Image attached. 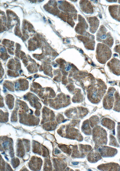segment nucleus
<instances>
[{
	"label": "nucleus",
	"mask_w": 120,
	"mask_h": 171,
	"mask_svg": "<svg viewBox=\"0 0 120 171\" xmlns=\"http://www.w3.org/2000/svg\"><path fill=\"white\" fill-rule=\"evenodd\" d=\"M117 137L118 142L120 143V125H119L117 127Z\"/></svg>",
	"instance_id": "22"
},
{
	"label": "nucleus",
	"mask_w": 120,
	"mask_h": 171,
	"mask_svg": "<svg viewBox=\"0 0 120 171\" xmlns=\"http://www.w3.org/2000/svg\"><path fill=\"white\" fill-rule=\"evenodd\" d=\"M98 151L101 156L104 158L113 157L117 152L116 148L104 146L99 147Z\"/></svg>",
	"instance_id": "7"
},
{
	"label": "nucleus",
	"mask_w": 120,
	"mask_h": 171,
	"mask_svg": "<svg viewBox=\"0 0 120 171\" xmlns=\"http://www.w3.org/2000/svg\"><path fill=\"white\" fill-rule=\"evenodd\" d=\"M87 158L90 163H95L101 159V156L100 153L95 150H91L88 153Z\"/></svg>",
	"instance_id": "14"
},
{
	"label": "nucleus",
	"mask_w": 120,
	"mask_h": 171,
	"mask_svg": "<svg viewBox=\"0 0 120 171\" xmlns=\"http://www.w3.org/2000/svg\"><path fill=\"white\" fill-rule=\"evenodd\" d=\"M96 52L98 60L103 64L105 63L111 56V51L109 46L100 43L97 44Z\"/></svg>",
	"instance_id": "2"
},
{
	"label": "nucleus",
	"mask_w": 120,
	"mask_h": 171,
	"mask_svg": "<svg viewBox=\"0 0 120 171\" xmlns=\"http://www.w3.org/2000/svg\"><path fill=\"white\" fill-rule=\"evenodd\" d=\"M108 10L112 17L120 22V5L114 4L110 6Z\"/></svg>",
	"instance_id": "10"
},
{
	"label": "nucleus",
	"mask_w": 120,
	"mask_h": 171,
	"mask_svg": "<svg viewBox=\"0 0 120 171\" xmlns=\"http://www.w3.org/2000/svg\"><path fill=\"white\" fill-rule=\"evenodd\" d=\"M5 158L7 160H8V159L5 156Z\"/></svg>",
	"instance_id": "32"
},
{
	"label": "nucleus",
	"mask_w": 120,
	"mask_h": 171,
	"mask_svg": "<svg viewBox=\"0 0 120 171\" xmlns=\"http://www.w3.org/2000/svg\"><path fill=\"white\" fill-rule=\"evenodd\" d=\"M90 26V31L92 33L96 32L99 25V20L95 16L89 17L87 18Z\"/></svg>",
	"instance_id": "13"
},
{
	"label": "nucleus",
	"mask_w": 120,
	"mask_h": 171,
	"mask_svg": "<svg viewBox=\"0 0 120 171\" xmlns=\"http://www.w3.org/2000/svg\"><path fill=\"white\" fill-rule=\"evenodd\" d=\"M107 31L104 26H101L96 34V39L98 41L102 42L111 47L113 43V39L110 33L107 32Z\"/></svg>",
	"instance_id": "3"
},
{
	"label": "nucleus",
	"mask_w": 120,
	"mask_h": 171,
	"mask_svg": "<svg viewBox=\"0 0 120 171\" xmlns=\"http://www.w3.org/2000/svg\"><path fill=\"white\" fill-rule=\"evenodd\" d=\"M118 1V3L120 4V0H119Z\"/></svg>",
	"instance_id": "33"
},
{
	"label": "nucleus",
	"mask_w": 120,
	"mask_h": 171,
	"mask_svg": "<svg viewBox=\"0 0 120 171\" xmlns=\"http://www.w3.org/2000/svg\"><path fill=\"white\" fill-rule=\"evenodd\" d=\"M57 64H55L54 65V67H56L57 66Z\"/></svg>",
	"instance_id": "30"
},
{
	"label": "nucleus",
	"mask_w": 120,
	"mask_h": 171,
	"mask_svg": "<svg viewBox=\"0 0 120 171\" xmlns=\"http://www.w3.org/2000/svg\"><path fill=\"white\" fill-rule=\"evenodd\" d=\"M0 50L2 52H3L4 51V49L3 48H1Z\"/></svg>",
	"instance_id": "27"
},
{
	"label": "nucleus",
	"mask_w": 120,
	"mask_h": 171,
	"mask_svg": "<svg viewBox=\"0 0 120 171\" xmlns=\"http://www.w3.org/2000/svg\"></svg>",
	"instance_id": "34"
},
{
	"label": "nucleus",
	"mask_w": 120,
	"mask_h": 171,
	"mask_svg": "<svg viewBox=\"0 0 120 171\" xmlns=\"http://www.w3.org/2000/svg\"><path fill=\"white\" fill-rule=\"evenodd\" d=\"M116 101L115 102L114 106V110L115 111L120 112V102L119 100V97L118 95H116Z\"/></svg>",
	"instance_id": "20"
},
{
	"label": "nucleus",
	"mask_w": 120,
	"mask_h": 171,
	"mask_svg": "<svg viewBox=\"0 0 120 171\" xmlns=\"http://www.w3.org/2000/svg\"><path fill=\"white\" fill-rule=\"evenodd\" d=\"M92 138L95 144V149L107 143V133L106 130L100 126H95L92 130Z\"/></svg>",
	"instance_id": "1"
},
{
	"label": "nucleus",
	"mask_w": 120,
	"mask_h": 171,
	"mask_svg": "<svg viewBox=\"0 0 120 171\" xmlns=\"http://www.w3.org/2000/svg\"><path fill=\"white\" fill-rule=\"evenodd\" d=\"M89 121L90 125L93 128L97 125L99 119L97 116H93L90 118Z\"/></svg>",
	"instance_id": "18"
},
{
	"label": "nucleus",
	"mask_w": 120,
	"mask_h": 171,
	"mask_svg": "<svg viewBox=\"0 0 120 171\" xmlns=\"http://www.w3.org/2000/svg\"><path fill=\"white\" fill-rule=\"evenodd\" d=\"M71 157L73 158H83L91 150L90 145L79 144L72 146Z\"/></svg>",
	"instance_id": "4"
},
{
	"label": "nucleus",
	"mask_w": 120,
	"mask_h": 171,
	"mask_svg": "<svg viewBox=\"0 0 120 171\" xmlns=\"http://www.w3.org/2000/svg\"><path fill=\"white\" fill-rule=\"evenodd\" d=\"M89 124L90 122L88 120H86L83 122L82 125V131L86 135H89L92 134V130Z\"/></svg>",
	"instance_id": "17"
},
{
	"label": "nucleus",
	"mask_w": 120,
	"mask_h": 171,
	"mask_svg": "<svg viewBox=\"0 0 120 171\" xmlns=\"http://www.w3.org/2000/svg\"><path fill=\"white\" fill-rule=\"evenodd\" d=\"M79 3L80 8L83 12L87 14L93 13V7L90 2L88 0H81Z\"/></svg>",
	"instance_id": "11"
},
{
	"label": "nucleus",
	"mask_w": 120,
	"mask_h": 171,
	"mask_svg": "<svg viewBox=\"0 0 120 171\" xmlns=\"http://www.w3.org/2000/svg\"><path fill=\"white\" fill-rule=\"evenodd\" d=\"M113 72L118 75H120V61L114 58L112 59L108 63Z\"/></svg>",
	"instance_id": "12"
},
{
	"label": "nucleus",
	"mask_w": 120,
	"mask_h": 171,
	"mask_svg": "<svg viewBox=\"0 0 120 171\" xmlns=\"http://www.w3.org/2000/svg\"><path fill=\"white\" fill-rule=\"evenodd\" d=\"M113 92H111L108 95L110 98H106V100H104L103 102L104 106L106 109H110L113 106V103L114 101V98L112 97L113 96Z\"/></svg>",
	"instance_id": "16"
},
{
	"label": "nucleus",
	"mask_w": 120,
	"mask_h": 171,
	"mask_svg": "<svg viewBox=\"0 0 120 171\" xmlns=\"http://www.w3.org/2000/svg\"><path fill=\"white\" fill-rule=\"evenodd\" d=\"M97 168L102 171H119L120 167L117 163H110L101 164L98 166Z\"/></svg>",
	"instance_id": "9"
},
{
	"label": "nucleus",
	"mask_w": 120,
	"mask_h": 171,
	"mask_svg": "<svg viewBox=\"0 0 120 171\" xmlns=\"http://www.w3.org/2000/svg\"><path fill=\"white\" fill-rule=\"evenodd\" d=\"M114 51L119 53L120 58V44L116 46L114 48Z\"/></svg>",
	"instance_id": "23"
},
{
	"label": "nucleus",
	"mask_w": 120,
	"mask_h": 171,
	"mask_svg": "<svg viewBox=\"0 0 120 171\" xmlns=\"http://www.w3.org/2000/svg\"><path fill=\"white\" fill-rule=\"evenodd\" d=\"M79 22L75 27L76 32L80 35H83L86 32V30L88 27V25L85 19L81 15L79 14Z\"/></svg>",
	"instance_id": "8"
},
{
	"label": "nucleus",
	"mask_w": 120,
	"mask_h": 171,
	"mask_svg": "<svg viewBox=\"0 0 120 171\" xmlns=\"http://www.w3.org/2000/svg\"><path fill=\"white\" fill-rule=\"evenodd\" d=\"M101 124L103 126L109 130H112L115 128V123L114 122L108 118H103L101 121Z\"/></svg>",
	"instance_id": "15"
},
{
	"label": "nucleus",
	"mask_w": 120,
	"mask_h": 171,
	"mask_svg": "<svg viewBox=\"0 0 120 171\" xmlns=\"http://www.w3.org/2000/svg\"><path fill=\"white\" fill-rule=\"evenodd\" d=\"M48 21H49V23H50V24H52V22H51V21H50V20L48 19Z\"/></svg>",
	"instance_id": "29"
},
{
	"label": "nucleus",
	"mask_w": 120,
	"mask_h": 171,
	"mask_svg": "<svg viewBox=\"0 0 120 171\" xmlns=\"http://www.w3.org/2000/svg\"><path fill=\"white\" fill-rule=\"evenodd\" d=\"M55 152L56 153H59V152H60V151H59L58 150H56V151H55Z\"/></svg>",
	"instance_id": "28"
},
{
	"label": "nucleus",
	"mask_w": 120,
	"mask_h": 171,
	"mask_svg": "<svg viewBox=\"0 0 120 171\" xmlns=\"http://www.w3.org/2000/svg\"><path fill=\"white\" fill-rule=\"evenodd\" d=\"M60 148L65 153H67L69 155H70L71 153V150L70 148L65 146H61Z\"/></svg>",
	"instance_id": "21"
},
{
	"label": "nucleus",
	"mask_w": 120,
	"mask_h": 171,
	"mask_svg": "<svg viewBox=\"0 0 120 171\" xmlns=\"http://www.w3.org/2000/svg\"><path fill=\"white\" fill-rule=\"evenodd\" d=\"M72 164L74 165H76L78 164V162H72Z\"/></svg>",
	"instance_id": "26"
},
{
	"label": "nucleus",
	"mask_w": 120,
	"mask_h": 171,
	"mask_svg": "<svg viewBox=\"0 0 120 171\" xmlns=\"http://www.w3.org/2000/svg\"><path fill=\"white\" fill-rule=\"evenodd\" d=\"M70 68V64H68L65 67V69L66 71L69 70Z\"/></svg>",
	"instance_id": "24"
},
{
	"label": "nucleus",
	"mask_w": 120,
	"mask_h": 171,
	"mask_svg": "<svg viewBox=\"0 0 120 171\" xmlns=\"http://www.w3.org/2000/svg\"><path fill=\"white\" fill-rule=\"evenodd\" d=\"M110 141L109 145L116 147H119V145L118 144L115 137L113 136L110 135L109 136Z\"/></svg>",
	"instance_id": "19"
},
{
	"label": "nucleus",
	"mask_w": 120,
	"mask_h": 171,
	"mask_svg": "<svg viewBox=\"0 0 120 171\" xmlns=\"http://www.w3.org/2000/svg\"><path fill=\"white\" fill-rule=\"evenodd\" d=\"M22 70H20V74L21 73V72H22Z\"/></svg>",
	"instance_id": "31"
},
{
	"label": "nucleus",
	"mask_w": 120,
	"mask_h": 171,
	"mask_svg": "<svg viewBox=\"0 0 120 171\" xmlns=\"http://www.w3.org/2000/svg\"><path fill=\"white\" fill-rule=\"evenodd\" d=\"M19 87V85L18 83H16L15 85V88H18Z\"/></svg>",
	"instance_id": "25"
},
{
	"label": "nucleus",
	"mask_w": 120,
	"mask_h": 171,
	"mask_svg": "<svg viewBox=\"0 0 120 171\" xmlns=\"http://www.w3.org/2000/svg\"><path fill=\"white\" fill-rule=\"evenodd\" d=\"M78 39L83 43L85 47L88 50H94V48L95 42L94 37L93 35L86 32L83 35L77 36Z\"/></svg>",
	"instance_id": "5"
},
{
	"label": "nucleus",
	"mask_w": 120,
	"mask_h": 171,
	"mask_svg": "<svg viewBox=\"0 0 120 171\" xmlns=\"http://www.w3.org/2000/svg\"><path fill=\"white\" fill-rule=\"evenodd\" d=\"M71 125L66 126L65 137L69 139L81 141L83 140V137L78 129Z\"/></svg>",
	"instance_id": "6"
}]
</instances>
